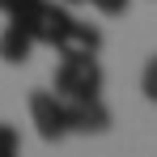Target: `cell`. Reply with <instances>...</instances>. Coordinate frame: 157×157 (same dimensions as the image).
<instances>
[{
    "label": "cell",
    "instance_id": "1",
    "mask_svg": "<svg viewBox=\"0 0 157 157\" xmlns=\"http://www.w3.org/2000/svg\"><path fill=\"white\" fill-rule=\"evenodd\" d=\"M102 64L94 55H64L55 68V94L64 102H81V98H102Z\"/></svg>",
    "mask_w": 157,
    "mask_h": 157
},
{
    "label": "cell",
    "instance_id": "2",
    "mask_svg": "<svg viewBox=\"0 0 157 157\" xmlns=\"http://www.w3.org/2000/svg\"><path fill=\"white\" fill-rule=\"evenodd\" d=\"M30 119H34V128L43 140H64L68 136V102L55 94V89H38V94H30Z\"/></svg>",
    "mask_w": 157,
    "mask_h": 157
},
{
    "label": "cell",
    "instance_id": "3",
    "mask_svg": "<svg viewBox=\"0 0 157 157\" xmlns=\"http://www.w3.org/2000/svg\"><path fill=\"white\" fill-rule=\"evenodd\" d=\"M55 51H59V59H64V55H98V51H102V30L72 17V26L59 34Z\"/></svg>",
    "mask_w": 157,
    "mask_h": 157
},
{
    "label": "cell",
    "instance_id": "4",
    "mask_svg": "<svg viewBox=\"0 0 157 157\" xmlns=\"http://www.w3.org/2000/svg\"><path fill=\"white\" fill-rule=\"evenodd\" d=\"M68 128H72V132H106V128H110V110L102 106V98L68 102Z\"/></svg>",
    "mask_w": 157,
    "mask_h": 157
},
{
    "label": "cell",
    "instance_id": "5",
    "mask_svg": "<svg viewBox=\"0 0 157 157\" xmlns=\"http://www.w3.org/2000/svg\"><path fill=\"white\" fill-rule=\"evenodd\" d=\"M68 26H72V4H64V0H47V13H43V21L34 26V43L55 47L59 34H64Z\"/></svg>",
    "mask_w": 157,
    "mask_h": 157
},
{
    "label": "cell",
    "instance_id": "6",
    "mask_svg": "<svg viewBox=\"0 0 157 157\" xmlns=\"http://www.w3.org/2000/svg\"><path fill=\"white\" fill-rule=\"evenodd\" d=\"M30 51H34V34L17 21H9V30L0 34V59L4 64H26Z\"/></svg>",
    "mask_w": 157,
    "mask_h": 157
},
{
    "label": "cell",
    "instance_id": "7",
    "mask_svg": "<svg viewBox=\"0 0 157 157\" xmlns=\"http://www.w3.org/2000/svg\"><path fill=\"white\" fill-rule=\"evenodd\" d=\"M43 13H47V0H17L4 17H9V21H17V26H26L30 34H34V26L43 21Z\"/></svg>",
    "mask_w": 157,
    "mask_h": 157
},
{
    "label": "cell",
    "instance_id": "8",
    "mask_svg": "<svg viewBox=\"0 0 157 157\" xmlns=\"http://www.w3.org/2000/svg\"><path fill=\"white\" fill-rule=\"evenodd\" d=\"M21 149V136H17V128L13 123H0V157H13Z\"/></svg>",
    "mask_w": 157,
    "mask_h": 157
},
{
    "label": "cell",
    "instance_id": "9",
    "mask_svg": "<svg viewBox=\"0 0 157 157\" xmlns=\"http://www.w3.org/2000/svg\"><path fill=\"white\" fill-rule=\"evenodd\" d=\"M140 89H144V98H149V102H157V55L144 64V81H140Z\"/></svg>",
    "mask_w": 157,
    "mask_h": 157
},
{
    "label": "cell",
    "instance_id": "10",
    "mask_svg": "<svg viewBox=\"0 0 157 157\" xmlns=\"http://www.w3.org/2000/svg\"><path fill=\"white\" fill-rule=\"evenodd\" d=\"M98 13H106V17H115V13H128V0H89Z\"/></svg>",
    "mask_w": 157,
    "mask_h": 157
},
{
    "label": "cell",
    "instance_id": "11",
    "mask_svg": "<svg viewBox=\"0 0 157 157\" xmlns=\"http://www.w3.org/2000/svg\"><path fill=\"white\" fill-rule=\"evenodd\" d=\"M13 4H17V0H0V13H9V9H13Z\"/></svg>",
    "mask_w": 157,
    "mask_h": 157
},
{
    "label": "cell",
    "instance_id": "12",
    "mask_svg": "<svg viewBox=\"0 0 157 157\" xmlns=\"http://www.w3.org/2000/svg\"><path fill=\"white\" fill-rule=\"evenodd\" d=\"M64 4H85V0H64Z\"/></svg>",
    "mask_w": 157,
    "mask_h": 157
}]
</instances>
